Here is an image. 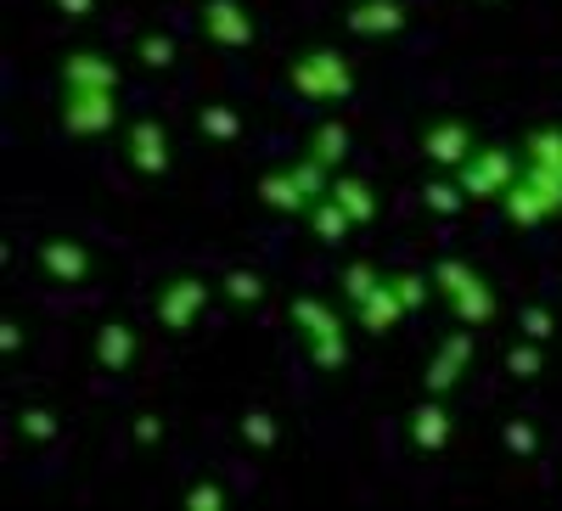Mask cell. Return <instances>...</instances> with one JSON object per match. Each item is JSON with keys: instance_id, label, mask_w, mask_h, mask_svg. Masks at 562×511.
I'll use <instances>...</instances> for the list:
<instances>
[{"instance_id": "6da1fadb", "label": "cell", "mask_w": 562, "mask_h": 511, "mask_svg": "<svg viewBox=\"0 0 562 511\" xmlns=\"http://www.w3.org/2000/svg\"><path fill=\"white\" fill-rule=\"evenodd\" d=\"M288 320H293V332L304 338L315 371H344V365H349L344 320H338V309L326 304V298H293V304H288Z\"/></svg>"}, {"instance_id": "7a4b0ae2", "label": "cell", "mask_w": 562, "mask_h": 511, "mask_svg": "<svg viewBox=\"0 0 562 511\" xmlns=\"http://www.w3.org/2000/svg\"><path fill=\"white\" fill-rule=\"evenodd\" d=\"M333 192V169L326 163H315L310 152L299 158V163H288V169H270V174H259V203L270 208V214H304L315 197H326Z\"/></svg>"}, {"instance_id": "3957f363", "label": "cell", "mask_w": 562, "mask_h": 511, "mask_svg": "<svg viewBox=\"0 0 562 511\" xmlns=\"http://www.w3.org/2000/svg\"><path fill=\"white\" fill-rule=\"evenodd\" d=\"M288 84L304 102H349L355 96V63L344 52H333V45H321V52H304L288 63Z\"/></svg>"}, {"instance_id": "277c9868", "label": "cell", "mask_w": 562, "mask_h": 511, "mask_svg": "<svg viewBox=\"0 0 562 511\" xmlns=\"http://www.w3.org/2000/svg\"><path fill=\"white\" fill-rule=\"evenodd\" d=\"M501 214L518 225V230L546 225L551 214H562V174L546 169V163H524V174L512 180V192L501 197Z\"/></svg>"}, {"instance_id": "5b68a950", "label": "cell", "mask_w": 562, "mask_h": 511, "mask_svg": "<svg viewBox=\"0 0 562 511\" xmlns=\"http://www.w3.org/2000/svg\"><path fill=\"white\" fill-rule=\"evenodd\" d=\"M524 163L529 158L512 152V147H479L473 158L456 169V180L467 185V197H473V203H501L512 192V180L524 174Z\"/></svg>"}, {"instance_id": "8992f818", "label": "cell", "mask_w": 562, "mask_h": 511, "mask_svg": "<svg viewBox=\"0 0 562 511\" xmlns=\"http://www.w3.org/2000/svg\"><path fill=\"white\" fill-rule=\"evenodd\" d=\"M124 118L119 90H63V129L79 135V141H97Z\"/></svg>"}, {"instance_id": "52a82bcc", "label": "cell", "mask_w": 562, "mask_h": 511, "mask_svg": "<svg viewBox=\"0 0 562 511\" xmlns=\"http://www.w3.org/2000/svg\"><path fill=\"white\" fill-rule=\"evenodd\" d=\"M209 298H214L209 282H198V275H175V282L158 287L153 315H158V327H164V332H192V327H198V315L209 309Z\"/></svg>"}, {"instance_id": "ba28073f", "label": "cell", "mask_w": 562, "mask_h": 511, "mask_svg": "<svg viewBox=\"0 0 562 511\" xmlns=\"http://www.w3.org/2000/svg\"><path fill=\"white\" fill-rule=\"evenodd\" d=\"M473 354H479V343H473V327H461V332H450L434 354H428V365H422V394H450L467 371H473Z\"/></svg>"}, {"instance_id": "9c48e42d", "label": "cell", "mask_w": 562, "mask_h": 511, "mask_svg": "<svg viewBox=\"0 0 562 511\" xmlns=\"http://www.w3.org/2000/svg\"><path fill=\"white\" fill-rule=\"evenodd\" d=\"M479 152V135H473V124L467 118H434L428 129H422V158H428L434 169H461L467 158Z\"/></svg>"}, {"instance_id": "30bf717a", "label": "cell", "mask_w": 562, "mask_h": 511, "mask_svg": "<svg viewBox=\"0 0 562 511\" xmlns=\"http://www.w3.org/2000/svg\"><path fill=\"white\" fill-rule=\"evenodd\" d=\"M203 39L225 45V52H248V45L259 39L254 12L243 7V0H203Z\"/></svg>"}, {"instance_id": "8fae6325", "label": "cell", "mask_w": 562, "mask_h": 511, "mask_svg": "<svg viewBox=\"0 0 562 511\" xmlns=\"http://www.w3.org/2000/svg\"><path fill=\"white\" fill-rule=\"evenodd\" d=\"M124 152H130V169L135 174H169L175 152H169V129L158 118H135L130 135H124Z\"/></svg>"}, {"instance_id": "7c38bea8", "label": "cell", "mask_w": 562, "mask_h": 511, "mask_svg": "<svg viewBox=\"0 0 562 511\" xmlns=\"http://www.w3.org/2000/svg\"><path fill=\"white\" fill-rule=\"evenodd\" d=\"M405 23H411L405 0H360V7H349V18H344V29L355 39H394V34H405Z\"/></svg>"}, {"instance_id": "4fadbf2b", "label": "cell", "mask_w": 562, "mask_h": 511, "mask_svg": "<svg viewBox=\"0 0 562 511\" xmlns=\"http://www.w3.org/2000/svg\"><path fill=\"white\" fill-rule=\"evenodd\" d=\"M119 63L102 52H68L63 57V90H119Z\"/></svg>"}, {"instance_id": "5bb4252c", "label": "cell", "mask_w": 562, "mask_h": 511, "mask_svg": "<svg viewBox=\"0 0 562 511\" xmlns=\"http://www.w3.org/2000/svg\"><path fill=\"white\" fill-rule=\"evenodd\" d=\"M40 270L52 275V282L79 287L85 275H90V248L74 242V237H52V242H40Z\"/></svg>"}, {"instance_id": "9a60e30c", "label": "cell", "mask_w": 562, "mask_h": 511, "mask_svg": "<svg viewBox=\"0 0 562 511\" xmlns=\"http://www.w3.org/2000/svg\"><path fill=\"white\" fill-rule=\"evenodd\" d=\"M405 315H411V309H405V304H400V293L389 287V275H383V287L371 293L366 304H355V320H360V332H371V338H389V332L400 327Z\"/></svg>"}, {"instance_id": "2e32d148", "label": "cell", "mask_w": 562, "mask_h": 511, "mask_svg": "<svg viewBox=\"0 0 562 511\" xmlns=\"http://www.w3.org/2000/svg\"><path fill=\"white\" fill-rule=\"evenodd\" d=\"M450 315L461 320V327H473V332H484L490 320L501 315V298H495V287L484 282V275H473V282H467L456 298H450Z\"/></svg>"}, {"instance_id": "e0dca14e", "label": "cell", "mask_w": 562, "mask_h": 511, "mask_svg": "<svg viewBox=\"0 0 562 511\" xmlns=\"http://www.w3.org/2000/svg\"><path fill=\"white\" fill-rule=\"evenodd\" d=\"M304 219H310V237L321 242V248H338L349 230H355V219H349V208L326 192V197H315L310 208H304Z\"/></svg>"}, {"instance_id": "ac0fdd59", "label": "cell", "mask_w": 562, "mask_h": 511, "mask_svg": "<svg viewBox=\"0 0 562 511\" xmlns=\"http://www.w3.org/2000/svg\"><path fill=\"white\" fill-rule=\"evenodd\" d=\"M445 439H450V410H445L439 394H428L411 410V444L416 450H445Z\"/></svg>"}, {"instance_id": "d6986e66", "label": "cell", "mask_w": 562, "mask_h": 511, "mask_svg": "<svg viewBox=\"0 0 562 511\" xmlns=\"http://www.w3.org/2000/svg\"><path fill=\"white\" fill-rule=\"evenodd\" d=\"M97 365L113 371V377L135 365V332L124 327V320H108V327L97 332Z\"/></svg>"}, {"instance_id": "ffe728a7", "label": "cell", "mask_w": 562, "mask_h": 511, "mask_svg": "<svg viewBox=\"0 0 562 511\" xmlns=\"http://www.w3.org/2000/svg\"><path fill=\"white\" fill-rule=\"evenodd\" d=\"M333 197L349 208L355 225H371V219H378V192H371L360 174H344V169H338V174H333Z\"/></svg>"}, {"instance_id": "44dd1931", "label": "cell", "mask_w": 562, "mask_h": 511, "mask_svg": "<svg viewBox=\"0 0 562 511\" xmlns=\"http://www.w3.org/2000/svg\"><path fill=\"white\" fill-rule=\"evenodd\" d=\"M304 152L338 174V169H344V158H349V124H338V118L315 124V135H310V147H304Z\"/></svg>"}, {"instance_id": "7402d4cb", "label": "cell", "mask_w": 562, "mask_h": 511, "mask_svg": "<svg viewBox=\"0 0 562 511\" xmlns=\"http://www.w3.org/2000/svg\"><path fill=\"white\" fill-rule=\"evenodd\" d=\"M422 203H428V214H434V219H456V214H461L467 203H473V197H467V185H461V180L445 169L439 180L422 185Z\"/></svg>"}, {"instance_id": "603a6c76", "label": "cell", "mask_w": 562, "mask_h": 511, "mask_svg": "<svg viewBox=\"0 0 562 511\" xmlns=\"http://www.w3.org/2000/svg\"><path fill=\"white\" fill-rule=\"evenodd\" d=\"M378 287H383V270H378V264H366V259L344 264V275H338V293H344V304H366Z\"/></svg>"}, {"instance_id": "cb8c5ba5", "label": "cell", "mask_w": 562, "mask_h": 511, "mask_svg": "<svg viewBox=\"0 0 562 511\" xmlns=\"http://www.w3.org/2000/svg\"><path fill=\"white\" fill-rule=\"evenodd\" d=\"M198 129L209 135V141H243V113L237 107H225V102H209L203 113H198Z\"/></svg>"}, {"instance_id": "d4e9b609", "label": "cell", "mask_w": 562, "mask_h": 511, "mask_svg": "<svg viewBox=\"0 0 562 511\" xmlns=\"http://www.w3.org/2000/svg\"><path fill=\"white\" fill-rule=\"evenodd\" d=\"M506 371H512L518 383H535L540 371H546V343H535V338H518V343L506 349Z\"/></svg>"}, {"instance_id": "484cf974", "label": "cell", "mask_w": 562, "mask_h": 511, "mask_svg": "<svg viewBox=\"0 0 562 511\" xmlns=\"http://www.w3.org/2000/svg\"><path fill=\"white\" fill-rule=\"evenodd\" d=\"M524 158L562 174V129H551V124H546V129H529V135H524Z\"/></svg>"}, {"instance_id": "4316f807", "label": "cell", "mask_w": 562, "mask_h": 511, "mask_svg": "<svg viewBox=\"0 0 562 511\" xmlns=\"http://www.w3.org/2000/svg\"><path fill=\"white\" fill-rule=\"evenodd\" d=\"M220 293L237 304V309H254V304L265 298V275H259V270H231L225 282H220Z\"/></svg>"}, {"instance_id": "83f0119b", "label": "cell", "mask_w": 562, "mask_h": 511, "mask_svg": "<svg viewBox=\"0 0 562 511\" xmlns=\"http://www.w3.org/2000/svg\"><path fill=\"white\" fill-rule=\"evenodd\" d=\"M428 275H434V293H439V298L450 304V298H456V293H461L467 282H473V275H479V270H473V264H467V259H439V264H434Z\"/></svg>"}, {"instance_id": "f1b7e54d", "label": "cell", "mask_w": 562, "mask_h": 511, "mask_svg": "<svg viewBox=\"0 0 562 511\" xmlns=\"http://www.w3.org/2000/svg\"><path fill=\"white\" fill-rule=\"evenodd\" d=\"M389 287L400 293L405 309H422L434 298V275H416V270H389Z\"/></svg>"}, {"instance_id": "f546056e", "label": "cell", "mask_w": 562, "mask_h": 511, "mask_svg": "<svg viewBox=\"0 0 562 511\" xmlns=\"http://www.w3.org/2000/svg\"><path fill=\"white\" fill-rule=\"evenodd\" d=\"M135 63L153 68V73L175 68V39H169V34H140V39H135Z\"/></svg>"}, {"instance_id": "4dcf8cb0", "label": "cell", "mask_w": 562, "mask_h": 511, "mask_svg": "<svg viewBox=\"0 0 562 511\" xmlns=\"http://www.w3.org/2000/svg\"><path fill=\"white\" fill-rule=\"evenodd\" d=\"M518 332L535 338V343H551V338H557V315H551L546 304H524V309H518Z\"/></svg>"}, {"instance_id": "1f68e13d", "label": "cell", "mask_w": 562, "mask_h": 511, "mask_svg": "<svg viewBox=\"0 0 562 511\" xmlns=\"http://www.w3.org/2000/svg\"><path fill=\"white\" fill-rule=\"evenodd\" d=\"M18 428H23V439H34V444H52V439H57V416L40 410V405H29V410H18Z\"/></svg>"}, {"instance_id": "d6a6232c", "label": "cell", "mask_w": 562, "mask_h": 511, "mask_svg": "<svg viewBox=\"0 0 562 511\" xmlns=\"http://www.w3.org/2000/svg\"><path fill=\"white\" fill-rule=\"evenodd\" d=\"M243 444H254V450H270L276 444V422H270L265 410H248L243 416Z\"/></svg>"}, {"instance_id": "836d02e7", "label": "cell", "mask_w": 562, "mask_h": 511, "mask_svg": "<svg viewBox=\"0 0 562 511\" xmlns=\"http://www.w3.org/2000/svg\"><path fill=\"white\" fill-rule=\"evenodd\" d=\"M501 444H506L512 455H535V450H540V433H535L529 422H506V428H501Z\"/></svg>"}, {"instance_id": "e575fe53", "label": "cell", "mask_w": 562, "mask_h": 511, "mask_svg": "<svg viewBox=\"0 0 562 511\" xmlns=\"http://www.w3.org/2000/svg\"><path fill=\"white\" fill-rule=\"evenodd\" d=\"M186 506H192V511H220L225 506V489L220 484H198L192 495H186Z\"/></svg>"}, {"instance_id": "d590c367", "label": "cell", "mask_w": 562, "mask_h": 511, "mask_svg": "<svg viewBox=\"0 0 562 511\" xmlns=\"http://www.w3.org/2000/svg\"><path fill=\"white\" fill-rule=\"evenodd\" d=\"M158 439H164L158 416H135V444H158Z\"/></svg>"}, {"instance_id": "8d00e7d4", "label": "cell", "mask_w": 562, "mask_h": 511, "mask_svg": "<svg viewBox=\"0 0 562 511\" xmlns=\"http://www.w3.org/2000/svg\"><path fill=\"white\" fill-rule=\"evenodd\" d=\"M0 349H7V354L23 349V327H18V320H7V327H0Z\"/></svg>"}, {"instance_id": "74e56055", "label": "cell", "mask_w": 562, "mask_h": 511, "mask_svg": "<svg viewBox=\"0 0 562 511\" xmlns=\"http://www.w3.org/2000/svg\"><path fill=\"white\" fill-rule=\"evenodd\" d=\"M57 7H63V12L79 23V18H90V7H97V0H57Z\"/></svg>"}, {"instance_id": "f35d334b", "label": "cell", "mask_w": 562, "mask_h": 511, "mask_svg": "<svg viewBox=\"0 0 562 511\" xmlns=\"http://www.w3.org/2000/svg\"><path fill=\"white\" fill-rule=\"evenodd\" d=\"M484 7H501V0H484Z\"/></svg>"}]
</instances>
